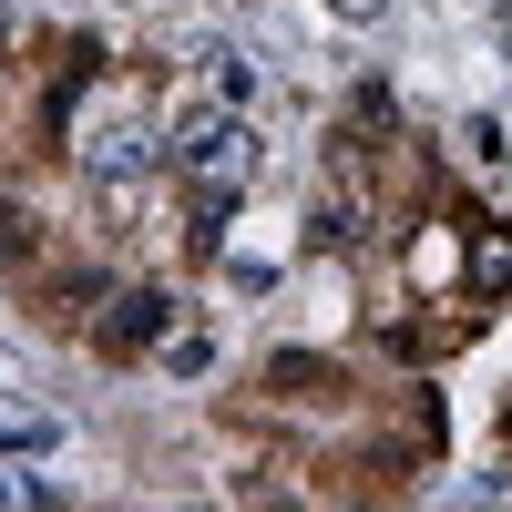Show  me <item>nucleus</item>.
Instances as JSON below:
<instances>
[{"instance_id":"nucleus-3","label":"nucleus","mask_w":512,"mask_h":512,"mask_svg":"<svg viewBox=\"0 0 512 512\" xmlns=\"http://www.w3.org/2000/svg\"><path fill=\"white\" fill-rule=\"evenodd\" d=\"M164 338H175V297L164 287H113V308L93 318L103 359H144V349H164Z\"/></svg>"},{"instance_id":"nucleus-6","label":"nucleus","mask_w":512,"mask_h":512,"mask_svg":"<svg viewBox=\"0 0 512 512\" xmlns=\"http://www.w3.org/2000/svg\"><path fill=\"white\" fill-rule=\"evenodd\" d=\"M52 431H41V420H0V451H41Z\"/></svg>"},{"instance_id":"nucleus-5","label":"nucleus","mask_w":512,"mask_h":512,"mask_svg":"<svg viewBox=\"0 0 512 512\" xmlns=\"http://www.w3.org/2000/svg\"><path fill=\"white\" fill-rule=\"evenodd\" d=\"M472 277H482V287H492V297H502V287H512V246H502V236H482V256H472Z\"/></svg>"},{"instance_id":"nucleus-2","label":"nucleus","mask_w":512,"mask_h":512,"mask_svg":"<svg viewBox=\"0 0 512 512\" xmlns=\"http://www.w3.org/2000/svg\"><path fill=\"white\" fill-rule=\"evenodd\" d=\"M154 164H175V154H164V134H154V123H103V134L93 144H82V175H93L113 205H134V185L154 175Z\"/></svg>"},{"instance_id":"nucleus-1","label":"nucleus","mask_w":512,"mask_h":512,"mask_svg":"<svg viewBox=\"0 0 512 512\" xmlns=\"http://www.w3.org/2000/svg\"><path fill=\"white\" fill-rule=\"evenodd\" d=\"M164 154H175V175L195 185V195H236L246 175H256V134L226 113V103H205V113H185L175 134H164Z\"/></svg>"},{"instance_id":"nucleus-4","label":"nucleus","mask_w":512,"mask_h":512,"mask_svg":"<svg viewBox=\"0 0 512 512\" xmlns=\"http://www.w3.org/2000/svg\"><path fill=\"white\" fill-rule=\"evenodd\" d=\"M31 246H41V236H31V216H21V205H0V267H21Z\"/></svg>"}]
</instances>
